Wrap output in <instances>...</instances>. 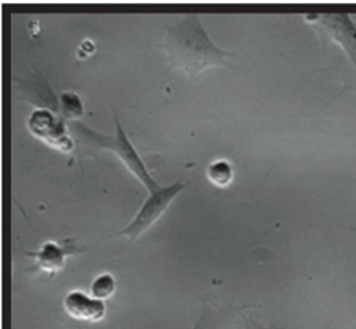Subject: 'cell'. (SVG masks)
I'll use <instances>...</instances> for the list:
<instances>
[{
	"instance_id": "6da1fadb",
	"label": "cell",
	"mask_w": 356,
	"mask_h": 329,
	"mask_svg": "<svg viewBox=\"0 0 356 329\" xmlns=\"http://www.w3.org/2000/svg\"><path fill=\"white\" fill-rule=\"evenodd\" d=\"M160 48L166 51L171 67L195 78L209 67H227L229 54L214 45L197 15H187L166 29Z\"/></svg>"
},
{
	"instance_id": "7a4b0ae2",
	"label": "cell",
	"mask_w": 356,
	"mask_h": 329,
	"mask_svg": "<svg viewBox=\"0 0 356 329\" xmlns=\"http://www.w3.org/2000/svg\"><path fill=\"white\" fill-rule=\"evenodd\" d=\"M114 122H116V135L114 136L97 134V131L90 130L88 125H84L83 122H76V120H72V122H68L67 125L68 131L76 136V140L81 144H86V146H95L97 149H110V151L116 152L118 157L122 160V163L127 166V170H130L131 175H134L149 192L159 188L160 186L154 181V177L149 175L145 161L141 160L140 155H138L136 149L134 147V144L130 143L127 134H125L122 127H120L118 118H114Z\"/></svg>"
},
{
	"instance_id": "3957f363",
	"label": "cell",
	"mask_w": 356,
	"mask_h": 329,
	"mask_svg": "<svg viewBox=\"0 0 356 329\" xmlns=\"http://www.w3.org/2000/svg\"><path fill=\"white\" fill-rule=\"evenodd\" d=\"M186 182L177 181L175 184H171V186H160L159 188L149 192L147 198L145 200V203L141 204L140 211L136 212L134 220H131L124 230H120L119 236H125L129 242H135L143 233H146L147 230L162 217V214L168 209L171 201L186 188Z\"/></svg>"
},
{
	"instance_id": "277c9868",
	"label": "cell",
	"mask_w": 356,
	"mask_h": 329,
	"mask_svg": "<svg viewBox=\"0 0 356 329\" xmlns=\"http://www.w3.org/2000/svg\"><path fill=\"white\" fill-rule=\"evenodd\" d=\"M27 125L32 135L48 146L59 149L62 152H70L73 149V140L67 134L68 125H65L64 119L57 118L48 108L35 109L29 118Z\"/></svg>"
},
{
	"instance_id": "5b68a950",
	"label": "cell",
	"mask_w": 356,
	"mask_h": 329,
	"mask_svg": "<svg viewBox=\"0 0 356 329\" xmlns=\"http://www.w3.org/2000/svg\"><path fill=\"white\" fill-rule=\"evenodd\" d=\"M83 249L78 246L76 239L67 238L62 241H46L35 252H27L26 255L35 259L33 268L40 273L54 275L65 268L67 258L78 255Z\"/></svg>"
},
{
	"instance_id": "8992f818",
	"label": "cell",
	"mask_w": 356,
	"mask_h": 329,
	"mask_svg": "<svg viewBox=\"0 0 356 329\" xmlns=\"http://www.w3.org/2000/svg\"><path fill=\"white\" fill-rule=\"evenodd\" d=\"M64 310L73 320L97 323L106 316V304L83 290H72L64 298Z\"/></svg>"
},
{
	"instance_id": "52a82bcc",
	"label": "cell",
	"mask_w": 356,
	"mask_h": 329,
	"mask_svg": "<svg viewBox=\"0 0 356 329\" xmlns=\"http://www.w3.org/2000/svg\"><path fill=\"white\" fill-rule=\"evenodd\" d=\"M206 177L217 188H227L234 179V170L232 161L227 159H217L211 161L208 170H206Z\"/></svg>"
},
{
	"instance_id": "ba28073f",
	"label": "cell",
	"mask_w": 356,
	"mask_h": 329,
	"mask_svg": "<svg viewBox=\"0 0 356 329\" xmlns=\"http://www.w3.org/2000/svg\"><path fill=\"white\" fill-rule=\"evenodd\" d=\"M89 290L92 296L102 299V301H106V299L113 298V294L118 290L116 279H114V275L110 273L99 274L94 280H92Z\"/></svg>"
},
{
	"instance_id": "9c48e42d",
	"label": "cell",
	"mask_w": 356,
	"mask_h": 329,
	"mask_svg": "<svg viewBox=\"0 0 356 329\" xmlns=\"http://www.w3.org/2000/svg\"><path fill=\"white\" fill-rule=\"evenodd\" d=\"M60 106L65 119H78L84 113L81 98L74 92H65V94L60 95Z\"/></svg>"
},
{
	"instance_id": "30bf717a",
	"label": "cell",
	"mask_w": 356,
	"mask_h": 329,
	"mask_svg": "<svg viewBox=\"0 0 356 329\" xmlns=\"http://www.w3.org/2000/svg\"><path fill=\"white\" fill-rule=\"evenodd\" d=\"M355 232H356V228H355Z\"/></svg>"
}]
</instances>
